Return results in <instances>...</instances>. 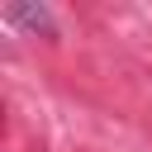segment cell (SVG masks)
I'll list each match as a JSON object with an SVG mask.
<instances>
[]
</instances>
